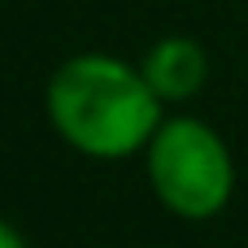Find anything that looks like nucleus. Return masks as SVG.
Instances as JSON below:
<instances>
[{"mask_svg":"<svg viewBox=\"0 0 248 248\" xmlns=\"http://www.w3.org/2000/svg\"><path fill=\"white\" fill-rule=\"evenodd\" d=\"M144 153H148V183L170 214L205 222L227 209L235 192V161L214 126L196 118H170L161 122V131Z\"/></svg>","mask_w":248,"mask_h":248,"instance_id":"obj_2","label":"nucleus"},{"mask_svg":"<svg viewBox=\"0 0 248 248\" xmlns=\"http://www.w3.org/2000/svg\"><path fill=\"white\" fill-rule=\"evenodd\" d=\"M48 118L70 148L96 161H122L148 148L166 122L144 70L105 52H78L52 74Z\"/></svg>","mask_w":248,"mask_h":248,"instance_id":"obj_1","label":"nucleus"},{"mask_svg":"<svg viewBox=\"0 0 248 248\" xmlns=\"http://www.w3.org/2000/svg\"><path fill=\"white\" fill-rule=\"evenodd\" d=\"M144 78H148V87L157 92V100L161 105H179V100H192L201 87H205V78H209V57H205V48L196 44V39H187V35H166V39H157L153 48H148V57H144Z\"/></svg>","mask_w":248,"mask_h":248,"instance_id":"obj_3","label":"nucleus"},{"mask_svg":"<svg viewBox=\"0 0 248 248\" xmlns=\"http://www.w3.org/2000/svg\"><path fill=\"white\" fill-rule=\"evenodd\" d=\"M0 248H26V244H22V235H17L13 227H4V231H0Z\"/></svg>","mask_w":248,"mask_h":248,"instance_id":"obj_4","label":"nucleus"}]
</instances>
